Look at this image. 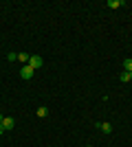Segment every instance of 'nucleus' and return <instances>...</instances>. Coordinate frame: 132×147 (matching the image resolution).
I'll list each match as a JSON object with an SVG mask.
<instances>
[{"label":"nucleus","instance_id":"f257e3e1","mask_svg":"<svg viewBox=\"0 0 132 147\" xmlns=\"http://www.w3.org/2000/svg\"><path fill=\"white\" fill-rule=\"evenodd\" d=\"M42 64H44V59L40 55H31V59H29V66L33 68V70H38V68H42Z\"/></svg>","mask_w":132,"mask_h":147},{"label":"nucleus","instance_id":"f03ea898","mask_svg":"<svg viewBox=\"0 0 132 147\" xmlns=\"http://www.w3.org/2000/svg\"><path fill=\"white\" fill-rule=\"evenodd\" d=\"M33 73H35V70H33V68L29 66V64H26V66H22V70H20V77L29 81V79H31V77H33Z\"/></svg>","mask_w":132,"mask_h":147},{"label":"nucleus","instance_id":"7ed1b4c3","mask_svg":"<svg viewBox=\"0 0 132 147\" xmlns=\"http://www.w3.org/2000/svg\"><path fill=\"white\" fill-rule=\"evenodd\" d=\"M97 129H101V134H110V132H112V125H110V123H97Z\"/></svg>","mask_w":132,"mask_h":147},{"label":"nucleus","instance_id":"20e7f679","mask_svg":"<svg viewBox=\"0 0 132 147\" xmlns=\"http://www.w3.org/2000/svg\"><path fill=\"white\" fill-rule=\"evenodd\" d=\"M13 125H16V121H13L11 117H5V119H2V127H5V129H13Z\"/></svg>","mask_w":132,"mask_h":147},{"label":"nucleus","instance_id":"39448f33","mask_svg":"<svg viewBox=\"0 0 132 147\" xmlns=\"http://www.w3.org/2000/svg\"><path fill=\"white\" fill-rule=\"evenodd\" d=\"M123 7V0H108V9H119Z\"/></svg>","mask_w":132,"mask_h":147},{"label":"nucleus","instance_id":"423d86ee","mask_svg":"<svg viewBox=\"0 0 132 147\" xmlns=\"http://www.w3.org/2000/svg\"><path fill=\"white\" fill-rule=\"evenodd\" d=\"M29 59H31V55H29V53H18V61H22V64H29Z\"/></svg>","mask_w":132,"mask_h":147},{"label":"nucleus","instance_id":"0eeeda50","mask_svg":"<svg viewBox=\"0 0 132 147\" xmlns=\"http://www.w3.org/2000/svg\"><path fill=\"white\" fill-rule=\"evenodd\" d=\"M35 114H38L40 119H44V117H46V114H49V110H46V108H44V105H40L38 110H35Z\"/></svg>","mask_w":132,"mask_h":147},{"label":"nucleus","instance_id":"6e6552de","mask_svg":"<svg viewBox=\"0 0 132 147\" xmlns=\"http://www.w3.org/2000/svg\"><path fill=\"white\" fill-rule=\"evenodd\" d=\"M119 79L123 81V84H126V81H130V73H128V70H121V73H119Z\"/></svg>","mask_w":132,"mask_h":147},{"label":"nucleus","instance_id":"1a4fd4ad","mask_svg":"<svg viewBox=\"0 0 132 147\" xmlns=\"http://www.w3.org/2000/svg\"><path fill=\"white\" fill-rule=\"evenodd\" d=\"M123 70L132 73V59H126V61H123Z\"/></svg>","mask_w":132,"mask_h":147},{"label":"nucleus","instance_id":"9d476101","mask_svg":"<svg viewBox=\"0 0 132 147\" xmlns=\"http://www.w3.org/2000/svg\"><path fill=\"white\" fill-rule=\"evenodd\" d=\"M7 59H9V61H18V53H9Z\"/></svg>","mask_w":132,"mask_h":147},{"label":"nucleus","instance_id":"9b49d317","mask_svg":"<svg viewBox=\"0 0 132 147\" xmlns=\"http://www.w3.org/2000/svg\"><path fill=\"white\" fill-rule=\"evenodd\" d=\"M5 132H7V129H5V127H2V123H0V136L5 134Z\"/></svg>","mask_w":132,"mask_h":147},{"label":"nucleus","instance_id":"f8f14e48","mask_svg":"<svg viewBox=\"0 0 132 147\" xmlns=\"http://www.w3.org/2000/svg\"><path fill=\"white\" fill-rule=\"evenodd\" d=\"M130 81H132V73H130Z\"/></svg>","mask_w":132,"mask_h":147},{"label":"nucleus","instance_id":"ddd939ff","mask_svg":"<svg viewBox=\"0 0 132 147\" xmlns=\"http://www.w3.org/2000/svg\"><path fill=\"white\" fill-rule=\"evenodd\" d=\"M86 147H93V145H86Z\"/></svg>","mask_w":132,"mask_h":147}]
</instances>
